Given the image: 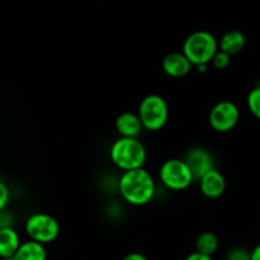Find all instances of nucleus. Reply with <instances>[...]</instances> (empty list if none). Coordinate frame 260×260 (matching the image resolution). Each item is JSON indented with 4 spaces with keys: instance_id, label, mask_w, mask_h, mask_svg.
I'll return each mask as SVG.
<instances>
[{
    "instance_id": "20",
    "label": "nucleus",
    "mask_w": 260,
    "mask_h": 260,
    "mask_svg": "<svg viewBox=\"0 0 260 260\" xmlns=\"http://www.w3.org/2000/svg\"><path fill=\"white\" fill-rule=\"evenodd\" d=\"M10 200V192L8 185L3 180H0V211L5 210L8 207V203Z\"/></svg>"
},
{
    "instance_id": "5",
    "label": "nucleus",
    "mask_w": 260,
    "mask_h": 260,
    "mask_svg": "<svg viewBox=\"0 0 260 260\" xmlns=\"http://www.w3.org/2000/svg\"><path fill=\"white\" fill-rule=\"evenodd\" d=\"M159 179L167 189L173 192L188 189L196 182L187 162L179 157L168 159L160 165Z\"/></svg>"
},
{
    "instance_id": "9",
    "label": "nucleus",
    "mask_w": 260,
    "mask_h": 260,
    "mask_svg": "<svg viewBox=\"0 0 260 260\" xmlns=\"http://www.w3.org/2000/svg\"><path fill=\"white\" fill-rule=\"evenodd\" d=\"M162 71L170 78H184L190 73L193 65L182 51H174L164 56L161 61Z\"/></svg>"
},
{
    "instance_id": "10",
    "label": "nucleus",
    "mask_w": 260,
    "mask_h": 260,
    "mask_svg": "<svg viewBox=\"0 0 260 260\" xmlns=\"http://www.w3.org/2000/svg\"><path fill=\"white\" fill-rule=\"evenodd\" d=\"M200 190L208 200L220 198L226 190V179L218 169H212L198 180Z\"/></svg>"
},
{
    "instance_id": "23",
    "label": "nucleus",
    "mask_w": 260,
    "mask_h": 260,
    "mask_svg": "<svg viewBox=\"0 0 260 260\" xmlns=\"http://www.w3.org/2000/svg\"><path fill=\"white\" fill-rule=\"evenodd\" d=\"M250 260H260V244L254 246L253 250L250 251Z\"/></svg>"
},
{
    "instance_id": "24",
    "label": "nucleus",
    "mask_w": 260,
    "mask_h": 260,
    "mask_svg": "<svg viewBox=\"0 0 260 260\" xmlns=\"http://www.w3.org/2000/svg\"><path fill=\"white\" fill-rule=\"evenodd\" d=\"M196 69H197L200 73H206V71H207V69H208V65H201V66H197Z\"/></svg>"
},
{
    "instance_id": "19",
    "label": "nucleus",
    "mask_w": 260,
    "mask_h": 260,
    "mask_svg": "<svg viewBox=\"0 0 260 260\" xmlns=\"http://www.w3.org/2000/svg\"><path fill=\"white\" fill-rule=\"evenodd\" d=\"M15 223V216L10 212L9 210L0 211V229L7 228H14Z\"/></svg>"
},
{
    "instance_id": "4",
    "label": "nucleus",
    "mask_w": 260,
    "mask_h": 260,
    "mask_svg": "<svg viewBox=\"0 0 260 260\" xmlns=\"http://www.w3.org/2000/svg\"><path fill=\"white\" fill-rule=\"evenodd\" d=\"M145 131L156 132L165 127L169 119V106L164 96L159 94H147L141 99L137 108Z\"/></svg>"
},
{
    "instance_id": "22",
    "label": "nucleus",
    "mask_w": 260,
    "mask_h": 260,
    "mask_svg": "<svg viewBox=\"0 0 260 260\" xmlns=\"http://www.w3.org/2000/svg\"><path fill=\"white\" fill-rule=\"evenodd\" d=\"M121 260H147V258L144 254L136 253V251H135V253H129L127 254V255H124Z\"/></svg>"
},
{
    "instance_id": "7",
    "label": "nucleus",
    "mask_w": 260,
    "mask_h": 260,
    "mask_svg": "<svg viewBox=\"0 0 260 260\" xmlns=\"http://www.w3.org/2000/svg\"><path fill=\"white\" fill-rule=\"evenodd\" d=\"M240 121V109L233 101H220L211 108L208 113V123L213 131L226 134L233 131Z\"/></svg>"
},
{
    "instance_id": "18",
    "label": "nucleus",
    "mask_w": 260,
    "mask_h": 260,
    "mask_svg": "<svg viewBox=\"0 0 260 260\" xmlns=\"http://www.w3.org/2000/svg\"><path fill=\"white\" fill-rule=\"evenodd\" d=\"M226 260H250V251L244 248H234L228 253Z\"/></svg>"
},
{
    "instance_id": "3",
    "label": "nucleus",
    "mask_w": 260,
    "mask_h": 260,
    "mask_svg": "<svg viewBox=\"0 0 260 260\" xmlns=\"http://www.w3.org/2000/svg\"><path fill=\"white\" fill-rule=\"evenodd\" d=\"M217 51L218 40L208 30H196L190 33L184 40L182 48V52L187 56L193 68L210 65Z\"/></svg>"
},
{
    "instance_id": "2",
    "label": "nucleus",
    "mask_w": 260,
    "mask_h": 260,
    "mask_svg": "<svg viewBox=\"0 0 260 260\" xmlns=\"http://www.w3.org/2000/svg\"><path fill=\"white\" fill-rule=\"evenodd\" d=\"M109 157L114 167L123 173L144 168L147 159V151L140 139L118 137L111 145Z\"/></svg>"
},
{
    "instance_id": "17",
    "label": "nucleus",
    "mask_w": 260,
    "mask_h": 260,
    "mask_svg": "<svg viewBox=\"0 0 260 260\" xmlns=\"http://www.w3.org/2000/svg\"><path fill=\"white\" fill-rule=\"evenodd\" d=\"M231 56L228 55L223 51H217L215 56H213L212 61H211V65L216 69V70H225L229 65H230Z\"/></svg>"
},
{
    "instance_id": "13",
    "label": "nucleus",
    "mask_w": 260,
    "mask_h": 260,
    "mask_svg": "<svg viewBox=\"0 0 260 260\" xmlns=\"http://www.w3.org/2000/svg\"><path fill=\"white\" fill-rule=\"evenodd\" d=\"M20 244L19 233L14 228L0 229V259L13 258Z\"/></svg>"
},
{
    "instance_id": "16",
    "label": "nucleus",
    "mask_w": 260,
    "mask_h": 260,
    "mask_svg": "<svg viewBox=\"0 0 260 260\" xmlns=\"http://www.w3.org/2000/svg\"><path fill=\"white\" fill-rule=\"evenodd\" d=\"M246 106H248L249 112L260 119V85H255L246 96Z\"/></svg>"
},
{
    "instance_id": "11",
    "label": "nucleus",
    "mask_w": 260,
    "mask_h": 260,
    "mask_svg": "<svg viewBox=\"0 0 260 260\" xmlns=\"http://www.w3.org/2000/svg\"><path fill=\"white\" fill-rule=\"evenodd\" d=\"M117 134L119 137H127V139H139L142 131H145L137 112H122L118 114L114 121Z\"/></svg>"
},
{
    "instance_id": "15",
    "label": "nucleus",
    "mask_w": 260,
    "mask_h": 260,
    "mask_svg": "<svg viewBox=\"0 0 260 260\" xmlns=\"http://www.w3.org/2000/svg\"><path fill=\"white\" fill-rule=\"evenodd\" d=\"M218 246H220V240L212 231L201 233L196 240V251L205 254V255L213 256L218 250Z\"/></svg>"
},
{
    "instance_id": "14",
    "label": "nucleus",
    "mask_w": 260,
    "mask_h": 260,
    "mask_svg": "<svg viewBox=\"0 0 260 260\" xmlns=\"http://www.w3.org/2000/svg\"><path fill=\"white\" fill-rule=\"evenodd\" d=\"M13 258L15 260H47V249L43 244L28 239L22 241Z\"/></svg>"
},
{
    "instance_id": "6",
    "label": "nucleus",
    "mask_w": 260,
    "mask_h": 260,
    "mask_svg": "<svg viewBox=\"0 0 260 260\" xmlns=\"http://www.w3.org/2000/svg\"><path fill=\"white\" fill-rule=\"evenodd\" d=\"M25 235L29 240L47 245L60 236V222L50 213H32L24 222Z\"/></svg>"
},
{
    "instance_id": "8",
    "label": "nucleus",
    "mask_w": 260,
    "mask_h": 260,
    "mask_svg": "<svg viewBox=\"0 0 260 260\" xmlns=\"http://www.w3.org/2000/svg\"><path fill=\"white\" fill-rule=\"evenodd\" d=\"M184 161L189 167L196 182H198L208 172L215 169V159H213V155L206 147L197 146L188 150V152L184 156Z\"/></svg>"
},
{
    "instance_id": "21",
    "label": "nucleus",
    "mask_w": 260,
    "mask_h": 260,
    "mask_svg": "<svg viewBox=\"0 0 260 260\" xmlns=\"http://www.w3.org/2000/svg\"><path fill=\"white\" fill-rule=\"evenodd\" d=\"M184 260H213L212 256L205 255L202 253H198V251H193V253L188 254L187 258Z\"/></svg>"
},
{
    "instance_id": "12",
    "label": "nucleus",
    "mask_w": 260,
    "mask_h": 260,
    "mask_svg": "<svg viewBox=\"0 0 260 260\" xmlns=\"http://www.w3.org/2000/svg\"><path fill=\"white\" fill-rule=\"evenodd\" d=\"M246 45V38L241 30L231 29L223 33L218 40V50L223 51L228 55L235 56L244 50Z\"/></svg>"
},
{
    "instance_id": "1",
    "label": "nucleus",
    "mask_w": 260,
    "mask_h": 260,
    "mask_svg": "<svg viewBox=\"0 0 260 260\" xmlns=\"http://www.w3.org/2000/svg\"><path fill=\"white\" fill-rule=\"evenodd\" d=\"M117 188L122 200L135 207L149 205L156 194L154 177L145 168L122 173Z\"/></svg>"
},
{
    "instance_id": "25",
    "label": "nucleus",
    "mask_w": 260,
    "mask_h": 260,
    "mask_svg": "<svg viewBox=\"0 0 260 260\" xmlns=\"http://www.w3.org/2000/svg\"><path fill=\"white\" fill-rule=\"evenodd\" d=\"M0 260H15L14 258H2Z\"/></svg>"
}]
</instances>
